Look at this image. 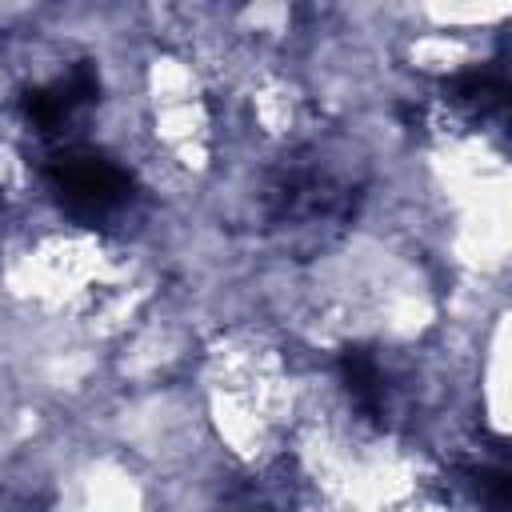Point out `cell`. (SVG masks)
<instances>
[{
	"mask_svg": "<svg viewBox=\"0 0 512 512\" xmlns=\"http://www.w3.org/2000/svg\"><path fill=\"white\" fill-rule=\"evenodd\" d=\"M340 372L348 380V392L352 400L364 408V412H380V396H384V384H380V372H376V360L360 348H348L340 356Z\"/></svg>",
	"mask_w": 512,
	"mask_h": 512,
	"instance_id": "2",
	"label": "cell"
},
{
	"mask_svg": "<svg viewBox=\"0 0 512 512\" xmlns=\"http://www.w3.org/2000/svg\"><path fill=\"white\" fill-rule=\"evenodd\" d=\"M48 176H52L56 192L68 196V204H76V208H108L128 192V176L116 164H108L104 156H88V152L56 156Z\"/></svg>",
	"mask_w": 512,
	"mask_h": 512,
	"instance_id": "1",
	"label": "cell"
}]
</instances>
